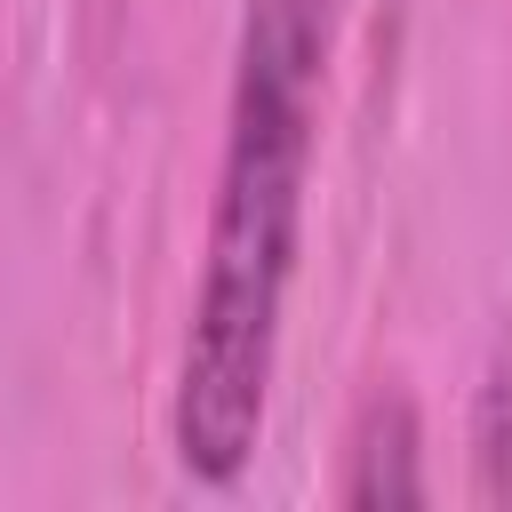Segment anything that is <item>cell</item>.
<instances>
[{
	"instance_id": "obj_1",
	"label": "cell",
	"mask_w": 512,
	"mask_h": 512,
	"mask_svg": "<svg viewBox=\"0 0 512 512\" xmlns=\"http://www.w3.org/2000/svg\"><path fill=\"white\" fill-rule=\"evenodd\" d=\"M320 48H328V0H248L208 264H200L192 336L176 368V456L208 488H224L256 456V432H264L280 304H288L296 224H304Z\"/></svg>"
}]
</instances>
